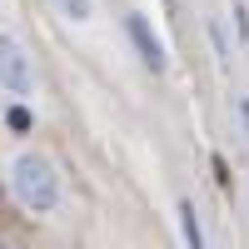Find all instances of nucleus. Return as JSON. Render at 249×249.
Returning <instances> with one entry per match:
<instances>
[{
  "mask_svg": "<svg viewBox=\"0 0 249 249\" xmlns=\"http://www.w3.org/2000/svg\"><path fill=\"white\" fill-rule=\"evenodd\" d=\"M124 30H130L135 50H140V60H144V70H155V75L170 70V50H164V40L155 35V25H150L144 15H130V20H124Z\"/></svg>",
  "mask_w": 249,
  "mask_h": 249,
  "instance_id": "3",
  "label": "nucleus"
},
{
  "mask_svg": "<svg viewBox=\"0 0 249 249\" xmlns=\"http://www.w3.org/2000/svg\"><path fill=\"white\" fill-rule=\"evenodd\" d=\"M5 124H10V130H15V135H25V130H30V124H35V115L25 110V100H15V105L5 110Z\"/></svg>",
  "mask_w": 249,
  "mask_h": 249,
  "instance_id": "6",
  "label": "nucleus"
},
{
  "mask_svg": "<svg viewBox=\"0 0 249 249\" xmlns=\"http://www.w3.org/2000/svg\"><path fill=\"white\" fill-rule=\"evenodd\" d=\"M10 190L30 214H55L60 210V170L35 150L10 160Z\"/></svg>",
  "mask_w": 249,
  "mask_h": 249,
  "instance_id": "1",
  "label": "nucleus"
},
{
  "mask_svg": "<svg viewBox=\"0 0 249 249\" xmlns=\"http://www.w3.org/2000/svg\"><path fill=\"white\" fill-rule=\"evenodd\" d=\"M55 10L65 20H75V25H90L95 20V0H55Z\"/></svg>",
  "mask_w": 249,
  "mask_h": 249,
  "instance_id": "5",
  "label": "nucleus"
},
{
  "mask_svg": "<svg viewBox=\"0 0 249 249\" xmlns=\"http://www.w3.org/2000/svg\"><path fill=\"white\" fill-rule=\"evenodd\" d=\"M179 234H184V249H210V244H204V230H199L195 199H179Z\"/></svg>",
  "mask_w": 249,
  "mask_h": 249,
  "instance_id": "4",
  "label": "nucleus"
},
{
  "mask_svg": "<svg viewBox=\"0 0 249 249\" xmlns=\"http://www.w3.org/2000/svg\"><path fill=\"white\" fill-rule=\"evenodd\" d=\"M0 90L15 95V100H30V90H35L30 55H25V45H20L10 30H0Z\"/></svg>",
  "mask_w": 249,
  "mask_h": 249,
  "instance_id": "2",
  "label": "nucleus"
},
{
  "mask_svg": "<svg viewBox=\"0 0 249 249\" xmlns=\"http://www.w3.org/2000/svg\"><path fill=\"white\" fill-rule=\"evenodd\" d=\"M239 120H244V130H249V95L239 100Z\"/></svg>",
  "mask_w": 249,
  "mask_h": 249,
  "instance_id": "7",
  "label": "nucleus"
}]
</instances>
